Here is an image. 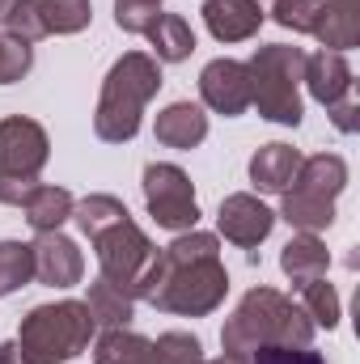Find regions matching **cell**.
I'll list each match as a JSON object with an SVG mask.
<instances>
[{
    "instance_id": "obj_1",
    "label": "cell",
    "mask_w": 360,
    "mask_h": 364,
    "mask_svg": "<svg viewBox=\"0 0 360 364\" xmlns=\"http://www.w3.org/2000/svg\"><path fill=\"white\" fill-rule=\"evenodd\" d=\"M225 296H229V272L221 263V237L203 229L179 233L157 255V267L144 292L153 309L179 318H208L225 305Z\"/></svg>"
},
{
    "instance_id": "obj_2",
    "label": "cell",
    "mask_w": 360,
    "mask_h": 364,
    "mask_svg": "<svg viewBox=\"0 0 360 364\" xmlns=\"http://www.w3.org/2000/svg\"><path fill=\"white\" fill-rule=\"evenodd\" d=\"M314 322L305 318V309L297 301H288L284 292L275 288H250L238 309L225 318L221 326V348L225 352H238V356H250L259 348L271 343H292V348H309L314 343Z\"/></svg>"
},
{
    "instance_id": "obj_3",
    "label": "cell",
    "mask_w": 360,
    "mask_h": 364,
    "mask_svg": "<svg viewBox=\"0 0 360 364\" xmlns=\"http://www.w3.org/2000/svg\"><path fill=\"white\" fill-rule=\"evenodd\" d=\"M162 90V64L149 51H127L110 64L102 93H97V110H93V136L102 144H127L140 132L144 106Z\"/></svg>"
},
{
    "instance_id": "obj_4",
    "label": "cell",
    "mask_w": 360,
    "mask_h": 364,
    "mask_svg": "<svg viewBox=\"0 0 360 364\" xmlns=\"http://www.w3.org/2000/svg\"><path fill=\"white\" fill-rule=\"evenodd\" d=\"M93 335L97 326L85 301H51V305H34L21 318L13 343L26 364H68L81 352H90Z\"/></svg>"
},
{
    "instance_id": "obj_5",
    "label": "cell",
    "mask_w": 360,
    "mask_h": 364,
    "mask_svg": "<svg viewBox=\"0 0 360 364\" xmlns=\"http://www.w3.org/2000/svg\"><path fill=\"white\" fill-rule=\"evenodd\" d=\"M301 73H305V51L288 43H268L246 60L250 77V106L271 123L297 127L305 106H301Z\"/></svg>"
},
{
    "instance_id": "obj_6",
    "label": "cell",
    "mask_w": 360,
    "mask_h": 364,
    "mask_svg": "<svg viewBox=\"0 0 360 364\" xmlns=\"http://www.w3.org/2000/svg\"><path fill=\"white\" fill-rule=\"evenodd\" d=\"M47 157H51L47 127L26 114H4L0 119V203L21 208V199L38 186Z\"/></svg>"
},
{
    "instance_id": "obj_7",
    "label": "cell",
    "mask_w": 360,
    "mask_h": 364,
    "mask_svg": "<svg viewBox=\"0 0 360 364\" xmlns=\"http://www.w3.org/2000/svg\"><path fill=\"white\" fill-rule=\"evenodd\" d=\"M90 246H93V255H97L102 279L115 284V288H123L132 301H144V292H149V275H153L157 255H162V250L153 246V237L127 216V220L110 225L106 233H97Z\"/></svg>"
},
{
    "instance_id": "obj_8",
    "label": "cell",
    "mask_w": 360,
    "mask_h": 364,
    "mask_svg": "<svg viewBox=\"0 0 360 364\" xmlns=\"http://www.w3.org/2000/svg\"><path fill=\"white\" fill-rule=\"evenodd\" d=\"M144 203H149V216L170 229V233H186L199 225V199H195V186L186 178V170L170 166V161H153L144 166Z\"/></svg>"
},
{
    "instance_id": "obj_9",
    "label": "cell",
    "mask_w": 360,
    "mask_h": 364,
    "mask_svg": "<svg viewBox=\"0 0 360 364\" xmlns=\"http://www.w3.org/2000/svg\"><path fill=\"white\" fill-rule=\"evenodd\" d=\"M216 229H221L225 242H233V246H242V250H255L259 242H268V233L275 229V212H271L259 195L238 191V195H225V199H221Z\"/></svg>"
},
{
    "instance_id": "obj_10",
    "label": "cell",
    "mask_w": 360,
    "mask_h": 364,
    "mask_svg": "<svg viewBox=\"0 0 360 364\" xmlns=\"http://www.w3.org/2000/svg\"><path fill=\"white\" fill-rule=\"evenodd\" d=\"M199 97L208 110L225 114V119H238L250 110V77H246V64L242 60H212L203 64L199 73Z\"/></svg>"
},
{
    "instance_id": "obj_11",
    "label": "cell",
    "mask_w": 360,
    "mask_h": 364,
    "mask_svg": "<svg viewBox=\"0 0 360 364\" xmlns=\"http://www.w3.org/2000/svg\"><path fill=\"white\" fill-rule=\"evenodd\" d=\"M30 255H34V279L47 284V288H73L85 275V255L60 229L55 233H38L30 242Z\"/></svg>"
},
{
    "instance_id": "obj_12",
    "label": "cell",
    "mask_w": 360,
    "mask_h": 364,
    "mask_svg": "<svg viewBox=\"0 0 360 364\" xmlns=\"http://www.w3.org/2000/svg\"><path fill=\"white\" fill-rule=\"evenodd\" d=\"M301 85L309 90V97H314V102H322V106L331 110L335 102L352 97V90H356V77H352L348 55H339V51H318V55H305Z\"/></svg>"
},
{
    "instance_id": "obj_13",
    "label": "cell",
    "mask_w": 360,
    "mask_h": 364,
    "mask_svg": "<svg viewBox=\"0 0 360 364\" xmlns=\"http://www.w3.org/2000/svg\"><path fill=\"white\" fill-rule=\"evenodd\" d=\"M199 13H203V26L216 43H246L259 34V26L268 17L259 9V0H203Z\"/></svg>"
},
{
    "instance_id": "obj_14",
    "label": "cell",
    "mask_w": 360,
    "mask_h": 364,
    "mask_svg": "<svg viewBox=\"0 0 360 364\" xmlns=\"http://www.w3.org/2000/svg\"><path fill=\"white\" fill-rule=\"evenodd\" d=\"M153 136H157V144H166V149L191 153V149H199V144L208 140V114H203V106H195V102H170V106L157 114Z\"/></svg>"
},
{
    "instance_id": "obj_15",
    "label": "cell",
    "mask_w": 360,
    "mask_h": 364,
    "mask_svg": "<svg viewBox=\"0 0 360 364\" xmlns=\"http://www.w3.org/2000/svg\"><path fill=\"white\" fill-rule=\"evenodd\" d=\"M309 34L322 43V51L348 55L360 43V0H322V13Z\"/></svg>"
},
{
    "instance_id": "obj_16",
    "label": "cell",
    "mask_w": 360,
    "mask_h": 364,
    "mask_svg": "<svg viewBox=\"0 0 360 364\" xmlns=\"http://www.w3.org/2000/svg\"><path fill=\"white\" fill-rule=\"evenodd\" d=\"M297 170H301V153L284 140H271L250 157V182L268 195H284L297 178Z\"/></svg>"
},
{
    "instance_id": "obj_17",
    "label": "cell",
    "mask_w": 360,
    "mask_h": 364,
    "mask_svg": "<svg viewBox=\"0 0 360 364\" xmlns=\"http://www.w3.org/2000/svg\"><path fill=\"white\" fill-rule=\"evenodd\" d=\"M280 272L288 275L297 288L309 284V279H322L331 272V255H327V242L318 233H292L288 246L280 250Z\"/></svg>"
},
{
    "instance_id": "obj_18",
    "label": "cell",
    "mask_w": 360,
    "mask_h": 364,
    "mask_svg": "<svg viewBox=\"0 0 360 364\" xmlns=\"http://www.w3.org/2000/svg\"><path fill=\"white\" fill-rule=\"evenodd\" d=\"M348 186V161L339 153H314V157H301V170L288 191H305V195H318V199H339Z\"/></svg>"
},
{
    "instance_id": "obj_19",
    "label": "cell",
    "mask_w": 360,
    "mask_h": 364,
    "mask_svg": "<svg viewBox=\"0 0 360 364\" xmlns=\"http://www.w3.org/2000/svg\"><path fill=\"white\" fill-rule=\"evenodd\" d=\"M73 191L64 186H51V182H38L26 199H21V212H26V225L34 233H55L64 229V220H73Z\"/></svg>"
},
{
    "instance_id": "obj_20",
    "label": "cell",
    "mask_w": 360,
    "mask_h": 364,
    "mask_svg": "<svg viewBox=\"0 0 360 364\" xmlns=\"http://www.w3.org/2000/svg\"><path fill=\"white\" fill-rule=\"evenodd\" d=\"M144 34L153 43V60L157 64H182L195 51V30H191V21L179 17V13H162Z\"/></svg>"
},
{
    "instance_id": "obj_21",
    "label": "cell",
    "mask_w": 360,
    "mask_h": 364,
    "mask_svg": "<svg viewBox=\"0 0 360 364\" xmlns=\"http://www.w3.org/2000/svg\"><path fill=\"white\" fill-rule=\"evenodd\" d=\"M85 305H90L93 326H102V331H119V326H132V318H136V301H132L123 288L106 284L102 275H97V279L90 284V296H85Z\"/></svg>"
},
{
    "instance_id": "obj_22",
    "label": "cell",
    "mask_w": 360,
    "mask_h": 364,
    "mask_svg": "<svg viewBox=\"0 0 360 364\" xmlns=\"http://www.w3.org/2000/svg\"><path fill=\"white\" fill-rule=\"evenodd\" d=\"M280 216L297 233H322V229L335 225V199H318V195H305V191H284Z\"/></svg>"
},
{
    "instance_id": "obj_23",
    "label": "cell",
    "mask_w": 360,
    "mask_h": 364,
    "mask_svg": "<svg viewBox=\"0 0 360 364\" xmlns=\"http://www.w3.org/2000/svg\"><path fill=\"white\" fill-rule=\"evenodd\" d=\"M93 364H153V339L119 326L93 339Z\"/></svg>"
},
{
    "instance_id": "obj_24",
    "label": "cell",
    "mask_w": 360,
    "mask_h": 364,
    "mask_svg": "<svg viewBox=\"0 0 360 364\" xmlns=\"http://www.w3.org/2000/svg\"><path fill=\"white\" fill-rule=\"evenodd\" d=\"M132 212H127V203L123 199H115V195H85V199H77L73 203V220H77V229L85 233V237H97V233H106L110 225H119V220H127Z\"/></svg>"
},
{
    "instance_id": "obj_25",
    "label": "cell",
    "mask_w": 360,
    "mask_h": 364,
    "mask_svg": "<svg viewBox=\"0 0 360 364\" xmlns=\"http://www.w3.org/2000/svg\"><path fill=\"white\" fill-rule=\"evenodd\" d=\"M43 34H81L93 21V4L90 0H34Z\"/></svg>"
},
{
    "instance_id": "obj_26",
    "label": "cell",
    "mask_w": 360,
    "mask_h": 364,
    "mask_svg": "<svg viewBox=\"0 0 360 364\" xmlns=\"http://www.w3.org/2000/svg\"><path fill=\"white\" fill-rule=\"evenodd\" d=\"M301 309H305V318H309L314 326H327V331H335V326H339V318H344L339 292H335V284H331L327 275H322V279L301 284Z\"/></svg>"
},
{
    "instance_id": "obj_27",
    "label": "cell",
    "mask_w": 360,
    "mask_h": 364,
    "mask_svg": "<svg viewBox=\"0 0 360 364\" xmlns=\"http://www.w3.org/2000/svg\"><path fill=\"white\" fill-rule=\"evenodd\" d=\"M34 279V255L30 242H0V296H13Z\"/></svg>"
},
{
    "instance_id": "obj_28",
    "label": "cell",
    "mask_w": 360,
    "mask_h": 364,
    "mask_svg": "<svg viewBox=\"0 0 360 364\" xmlns=\"http://www.w3.org/2000/svg\"><path fill=\"white\" fill-rule=\"evenodd\" d=\"M259 9L271 13L275 26H284L292 34H309L322 13V0H259Z\"/></svg>"
},
{
    "instance_id": "obj_29",
    "label": "cell",
    "mask_w": 360,
    "mask_h": 364,
    "mask_svg": "<svg viewBox=\"0 0 360 364\" xmlns=\"http://www.w3.org/2000/svg\"><path fill=\"white\" fill-rule=\"evenodd\" d=\"M153 364H203V343L191 331H166L153 343Z\"/></svg>"
},
{
    "instance_id": "obj_30",
    "label": "cell",
    "mask_w": 360,
    "mask_h": 364,
    "mask_svg": "<svg viewBox=\"0 0 360 364\" xmlns=\"http://www.w3.org/2000/svg\"><path fill=\"white\" fill-rule=\"evenodd\" d=\"M30 68H34V47L21 43V38H13V34L0 26V85L21 81Z\"/></svg>"
},
{
    "instance_id": "obj_31",
    "label": "cell",
    "mask_w": 360,
    "mask_h": 364,
    "mask_svg": "<svg viewBox=\"0 0 360 364\" xmlns=\"http://www.w3.org/2000/svg\"><path fill=\"white\" fill-rule=\"evenodd\" d=\"M250 364H327V356H322V352H314V348L271 343V348H259V352H250Z\"/></svg>"
},
{
    "instance_id": "obj_32",
    "label": "cell",
    "mask_w": 360,
    "mask_h": 364,
    "mask_svg": "<svg viewBox=\"0 0 360 364\" xmlns=\"http://www.w3.org/2000/svg\"><path fill=\"white\" fill-rule=\"evenodd\" d=\"M331 123H335L344 136H352V132H356V123H360V119H356V97L335 102V106H331Z\"/></svg>"
},
{
    "instance_id": "obj_33",
    "label": "cell",
    "mask_w": 360,
    "mask_h": 364,
    "mask_svg": "<svg viewBox=\"0 0 360 364\" xmlns=\"http://www.w3.org/2000/svg\"><path fill=\"white\" fill-rule=\"evenodd\" d=\"M0 364H26L21 360V352H17V343L9 339V343H0Z\"/></svg>"
},
{
    "instance_id": "obj_34",
    "label": "cell",
    "mask_w": 360,
    "mask_h": 364,
    "mask_svg": "<svg viewBox=\"0 0 360 364\" xmlns=\"http://www.w3.org/2000/svg\"><path fill=\"white\" fill-rule=\"evenodd\" d=\"M203 364H250V356H238V352H225L216 360H203Z\"/></svg>"
},
{
    "instance_id": "obj_35",
    "label": "cell",
    "mask_w": 360,
    "mask_h": 364,
    "mask_svg": "<svg viewBox=\"0 0 360 364\" xmlns=\"http://www.w3.org/2000/svg\"><path fill=\"white\" fill-rule=\"evenodd\" d=\"M127 4H149V9H162V0H127Z\"/></svg>"
},
{
    "instance_id": "obj_36",
    "label": "cell",
    "mask_w": 360,
    "mask_h": 364,
    "mask_svg": "<svg viewBox=\"0 0 360 364\" xmlns=\"http://www.w3.org/2000/svg\"><path fill=\"white\" fill-rule=\"evenodd\" d=\"M9 4H13V0H0V13H4V9H9Z\"/></svg>"
}]
</instances>
